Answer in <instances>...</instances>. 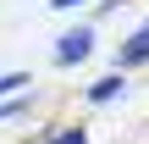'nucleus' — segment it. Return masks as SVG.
<instances>
[{
    "label": "nucleus",
    "instance_id": "f257e3e1",
    "mask_svg": "<svg viewBox=\"0 0 149 144\" xmlns=\"http://www.w3.org/2000/svg\"><path fill=\"white\" fill-rule=\"evenodd\" d=\"M94 22H77V28H66V33H55V44H50V61L55 67H83L88 55H94Z\"/></svg>",
    "mask_w": 149,
    "mask_h": 144
},
{
    "label": "nucleus",
    "instance_id": "f03ea898",
    "mask_svg": "<svg viewBox=\"0 0 149 144\" xmlns=\"http://www.w3.org/2000/svg\"><path fill=\"white\" fill-rule=\"evenodd\" d=\"M138 67H149V22L133 28V33L116 44V55H111V72H138Z\"/></svg>",
    "mask_w": 149,
    "mask_h": 144
},
{
    "label": "nucleus",
    "instance_id": "7ed1b4c3",
    "mask_svg": "<svg viewBox=\"0 0 149 144\" xmlns=\"http://www.w3.org/2000/svg\"><path fill=\"white\" fill-rule=\"evenodd\" d=\"M122 94H127V72H105V78H94V83L83 89L88 105H111V100H122Z\"/></svg>",
    "mask_w": 149,
    "mask_h": 144
},
{
    "label": "nucleus",
    "instance_id": "20e7f679",
    "mask_svg": "<svg viewBox=\"0 0 149 144\" xmlns=\"http://www.w3.org/2000/svg\"><path fill=\"white\" fill-rule=\"evenodd\" d=\"M33 94V72H0V100H22Z\"/></svg>",
    "mask_w": 149,
    "mask_h": 144
},
{
    "label": "nucleus",
    "instance_id": "39448f33",
    "mask_svg": "<svg viewBox=\"0 0 149 144\" xmlns=\"http://www.w3.org/2000/svg\"><path fill=\"white\" fill-rule=\"evenodd\" d=\"M33 139H44V144H88V128H39Z\"/></svg>",
    "mask_w": 149,
    "mask_h": 144
},
{
    "label": "nucleus",
    "instance_id": "423d86ee",
    "mask_svg": "<svg viewBox=\"0 0 149 144\" xmlns=\"http://www.w3.org/2000/svg\"><path fill=\"white\" fill-rule=\"evenodd\" d=\"M33 105V94H22V100H0V122H11V117H22Z\"/></svg>",
    "mask_w": 149,
    "mask_h": 144
},
{
    "label": "nucleus",
    "instance_id": "0eeeda50",
    "mask_svg": "<svg viewBox=\"0 0 149 144\" xmlns=\"http://www.w3.org/2000/svg\"><path fill=\"white\" fill-rule=\"evenodd\" d=\"M122 6H133V0H100V11H94V17H116Z\"/></svg>",
    "mask_w": 149,
    "mask_h": 144
},
{
    "label": "nucleus",
    "instance_id": "6e6552de",
    "mask_svg": "<svg viewBox=\"0 0 149 144\" xmlns=\"http://www.w3.org/2000/svg\"><path fill=\"white\" fill-rule=\"evenodd\" d=\"M77 6H88V0H50V11H77Z\"/></svg>",
    "mask_w": 149,
    "mask_h": 144
},
{
    "label": "nucleus",
    "instance_id": "1a4fd4ad",
    "mask_svg": "<svg viewBox=\"0 0 149 144\" xmlns=\"http://www.w3.org/2000/svg\"><path fill=\"white\" fill-rule=\"evenodd\" d=\"M22 144H44V139H22Z\"/></svg>",
    "mask_w": 149,
    "mask_h": 144
}]
</instances>
